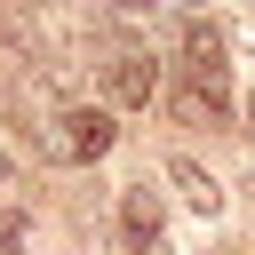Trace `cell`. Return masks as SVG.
<instances>
[{"instance_id": "2", "label": "cell", "mask_w": 255, "mask_h": 255, "mask_svg": "<svg viewBox=\"0 0 255 255\" xmlns=\"http://www.w3.org/2000/svg\"><path fill=\"white\" fill-rule=\"evenodd\" d=\"M120 247L128 255H167V239H159V191H143V183L120 191Z\"/></svg>"}, {"instance_id": "1", "label": "cell", "mask_w": 255, "mask_h": 255, "mask_svg": "<svg viewBox=\"0 0 255 255\" xmlns=\"http://www.w3.org/2000/svg\"><path fill=\"white\" fill-rule=\"evenodd\" d=\"M175 112L191 128H231V64H223V32L207 16L183 24V88H175Z\"/></svg>"}, {"instance_id": "4", "label": "cell", "mask_w": 255, "mask_h": 255, "mask_svg": "<svg viewBox=\"0 0 255 255\" xmlns=\"http://www.w3.org/2000/svg\"><path fill=\"white\" fill-rule=\"evenodd\" d=\"M104 96H112V104H143V96H151V56H143V48H120V56L104 64Z\"/></svg>"}, {"instance_id": "6", "label": "cell", "mask_w": 255, "mask_h": 255, "mask_svg": "<svg viewBox=\"0 0 255 255\" xmlns=\"http://www.w3.org/2000/svg\"><path fill=\"white\" fill-rule=\"evenodd\" d=\"M0 183H8V151H0Z\"/></svg>"}, {"instance_id": "7", "label": "cell", "mask_w": 255, "mask_h": 255, "mask_svg": "<svg viewBox=\"0 0 255 255\" xmlns=\"http://www.w3.org/2000/svg\"><path fill=\"white\" fill-rule=\"evenodd\" d=\"M120 8H151V0H120Z\"/></svg>"}, {"instance_id": "3", "label": "cell", "mask_w": 255, "mask_h": 255, "mask_svg": "<svg viewBox=\"0 0 255 255\" xmlns=\"http://www.w3.org/2000/svg\"><path fill=\"white\" fill-rule=\"evenodd\" d=\"M56 151H64V159H104V151H112V112H64Z\"/></svg>"}, {"instance_id": "5", "label": "cell", "mask_w": 255, "mask_h": 255, "mask_svg": "<svg viewBox=\"0 0 255 255\" xmlns=\"http://www.w3.org/2000/svg\"><path fill=\"white\" fill-rule=\"evenodd\" d=\"M167 175H175V191L191 199V215H215V207H223V191H215V175H207V167H191V159H175Z\"/></svg>"}]
</instances>
